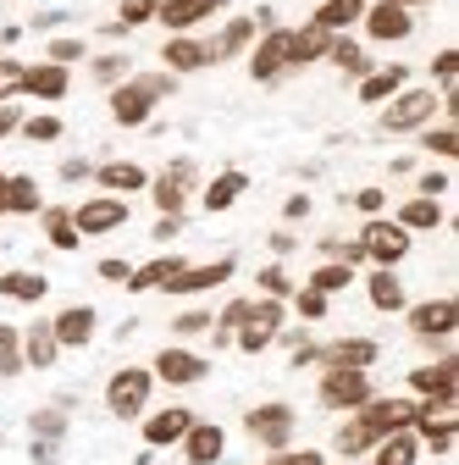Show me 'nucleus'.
Listing matches in <instances>:
<instances>
[{
  "instance_id": "c9c22d12",
  "label": "nucleus",
  "mask_w": 459,
  "mask_h": 465,
  "mask_svg": "<svg viewBox=\"0 0 459 465\" xmlns=\"http://www.w3.org/2000/svg\"><path fill=\"white\" fill-rule=\"evenodd\" d=\"M44 232H50V239L62 244V250H73V244H78V227H73V216H67V211H50V216H44Z\"/></svg>"
},
{
  "instance_id": "a18cd8bd",
  "label": "nucleus",
  "mask_w": 459,
  "mask_h": 465,
  "mask_svg": "<svg viewBox=\"0 0 459 465\" xmlns=\"http://www.w3.org/2000/svg\"><path fill=\"white\" fill-rule=\"evenodd\" d=\"M260 288H266V294H288V277H282L277 266H266L260 272Z\"/></svg>"
},
{
  "instance_id": "4c0bfd02",
  "label": "nucleus",
  "mask_w": 459,
  "mask_h": 465,
  "mask_svg": "<svg viewBox=\"0 0 459 465\" xmlns=\"http://www.w3.org/2000/svg\"><path fill=\"white\" fill-rule=\"evenodd\" d=\"M249 34H255V23H244V17H239L233 28L221 34V45H210V55H233V50H244V45H249Z\"/></svg>"
},
{
  "instance_id": "603ef678",
  "label": "nucleus",
  "mask_w": 459,
  "mask_h": 465,
  "mask_svg": "<svg viewBox=\"0 0 459 465\" xmlns=\"http://www.w3.org/2000/svg\"><path fill=\"white\" fill-rule=\"evenodd\" d=\"M200 327H205V316H200V311H194V316H178V332H200Z\"/></svg>"
},
{
  "instance_id": "6e6552de",
  "label": "nucleus",
  "mask_w": 459,
  "mask_h": 465,
  "mask_svg": "<svg viewBox=\"0 0 459 465\" xmlns=\"http://www.w3.org/2000/svg\"><path fill=\"white\" fill-rule=\"evenodd\" d=\"M249 432L260 443L282 449V443H288V432H294V411H288V404H260V411H249Z\"/></svg>"
},
{
  "instance_id": "37998d69",
  "label": "nucleus",
  "mask_w": 459,
  "mask_h": 465,
  "mask_svg": "<svg viewBox=\"0 0 459 465\" xmlns=\"http://www.w3.org/2000/svg\"><path fill=\"white\" fill-rule=\"evenodd\" d=\"M299 316H327V294H316V288H305V294H299Z\"/></svg>"
},
{
  "instance_id": "6ab92c4d",
  "label": "nucleus",
  "mask_w": 459,
  "mask_h": 465,
  "mask_svg": "<svg viewBox=\"0 0 459 465\" xmlns=\"http://www.w3.org/2000/svg\"><path fill=\"white\" fill-rule=\"evenodd\" d=\"M194 427V416L189 411H161V416H150V427H144V438L155 443V449H166V443H183V432Z\"/></svg>"
},
{
  "instance_id": "c756f323",
  "label": "nucleus",
  "mask_w": 459,
  "mask_h": 465,
  "mask_svg": "<svg viewBox=\"0 0 459 465\" xmlns=\"http://www.w3.org/2000/svg\"><path fill=\"white\" fill-rule=\"evenodd\" d=\"M405 89V67H382V73H371L366 84H360V100L371 105V100H387V94H398Z\"/></svg>"
},
{
  "instance_id": "6e6d98bb",
  "label": "nucleus",
  "mask_w": 459,
  "mask_h": 465,
  "mask_svg": "<svg viewBox=\"0 0 459 465\" xmlns=\"http://www.w3.org/2000/svg\"><path fill=\"white\" fill-rule=\"evenodd\" d=\"M393 6H410V0H393Z\"/></svg>"
},
{
  "instance_id": "72a5a7b5",
  "label": "nucleus",
  "mask_w": 459,
  "mask_h": 465,
  "mask_svg": "<svg viewBox=\"0 0 459 465\" xmlns=\"http://www.w3.org/2000/svg\"><path fill=\"white\" fill-rule=\"evenodd\" d=\"M6 211H17V216L39 211V189H34V178H6Z\"/></svg>"
},
{
  "instance_id": "7ed1b4c3",
  "label": "nucleus",
  "mask_w": 459,
  "mask_h": 465,
  "mask_svg": "<svg viewBox=\"0 0 459 465\" xmlns=\"http://www.w3.org/2000/svg\"><path fill=\"white\" fill-rule=\"evenodd\" d=\"M277 327H282V305L277 300H260V305H244V316H239V349H249V355H260V349L277 338Z\"/></svg>"
},
{
  "instance_id": "a19ab883",
  "label": "nucleus",
  "mask_w": 459,
  "mask_h": 465,
  "mask_svg": "<svg viewBox=\"0 0 459 465\" xmlns=\"http://www.w3.org/2000/svg\"><path fill=\"white\" fill-rule=\"evenodd\" d=\"M161 12V0H122V23H144Z\"/></svg>"
},
{
  "instance_id": "2eb2a0df",
  "label": "nucleus",
  "mask_w": 459,
  "mask_h": 465,
  "mask_svg": "<svg viewBox=\"0 0 459 465\" xmlns=\"http://www.w3.org/2000/svg\"><path fill=\"white\" fill-rule=\"evenodd\" d=\"M366 34H371V39H405V34H410V12L393 6V0H382V6L366 12Z\"/></svg>"
},
{
  "instance_id": "79ce46f5",
  "label": "nucleus",
  "mask_w": 459,
  "mask_h": 465,
  "mask_svg": "<svg viewBox=\"0 0 459 465\" xmlns=\"http://www.w3.org/2000/svg\"><path fill=\"white\" fill-rule=\"evenodd\" d=\"M23 128H28V139H39V144L62 134V123H55V116H34V123H23Z\"/></svg>"
},
{
  "instance_id": "473e14b6",
  "label": "nucleus",
  "mask_w": 459,
  "mask_h": 465,
  "mask_svg": "<svg viewBox=\"0 0 459 465\" xmlns=\"http://www.w3.org/2000/svg\"><path fill=\"white\" fill-rule=\"evenodd\" d=\"M23 361H28V366H50V361H55V332H50V327H34V332H28Z\"/></svg>"
},
{
  "instance_id": "de8ad7c7",
  "label": "nucleus",
  "mask_w": 459,
  "mask_h": 465,
  "mask_svg": "<svg viewBox=\"0 0 459 465\" xmlns=\"http://www.w3.org/2000/svg\"><path fill=\"white\" fill-rule=\"evenodd\" d=\"M432 73H437V78L448 84V78L459 73V55H454V50H443V55H437V62H432Z\"/></svg>"
},
{
  "instance_id": "8fccbe9b",
  "label": "nucleus",
  "mask_w": 459,
  "mask_h": 465,
  "mask_svg": "<svg viewBox=\"0 0 459 465\" xmlns=\"http://www.w3.org/2000/svg\"><path fill=\"white\" fill-rule=\"evenodd\" d=\"M271 465H321V454L316 449H305V454H277Z\"/></svg>"
},
{
  "instance_id": "e433bc0d",
  "label": "nucleus",
  "mask_w": 459,
  "mask_h": 465,
  "mask_svg": "<svg viewBox=\"0 0 459 465\" xmlns=\"http://www.w3.org/2000/svg\"><path fill=\"white\" fill-rule=\"evenodd\" d=\"M17 366H23V338H17L12 327H0V371L12 377Z\"/></svg>"
},
{
  "instance_id": "a211bd4d",
  "label": "nucleus",
  "mask_w": 459,
  "mask_h": 465,
  "mask_svg": "<svg viewBox=\"0 0 459 465\" xmlns=\"http://www.w3.org/2000/svg\"><path fill=\"white\" fill-rule=\"evenodd\" d=\"M55 343H67V349H78V343H89V332H94V311L89 305H73V311H62L55 316Z\"/></svg>"
},
{
  "instance_id": "5701e85b",
  "label": "nucleus",
  "mask_w": 459,
  "mask_h": 465,
  "mask_svg": "<svg viewBox=\"0 0 459 465\" xmlns=\"http://www.w3.org/2000/svg\"><path fill=\"white\" fill-rule=\"evenodd\" d=\"M178 272H183V261H178V255H161V261H150V266L128 272V282H133V294H144V288H166Z\"/></svg>"
},
{
  "instance_id": "58836bf2",
  "label": "nucleus",
  "mask_w": 459,
  "mask_h": 465,
  "mask_svg": "<svg viewBox=\"0 0 459 465\" xmlns=\"http://www.w3.org/2000/svg\"><path fill=\"white\" fill-rule=\"evenodd\" d=\"M349 266H321L316 277H310V288H316V294H332V288H349Z\"/></svg>"
},
{
  "instance_id": "bb28decb",
  "label": "nucleus",
  "mask_w": 459,
  "mask_h": 465,
  "mask_svg": "<svg viewBox=\"0 0 459 465\" xmlns=\"http://www.w3.org/2000/svg\"><path fill=\"white\" fill-rule=\"evenodd\" d=\"M210 62V45H194V39H171L166 45V67H178V73H194Z\"/></svg>"
},
{
  "instance_id": "4be33fe9",
  "label": "nucleus",
  "mask_w": 459,
  "mask_h": 465,
  "mask_svg": "<svg viewBox=\"0 0 459 465\" xmlns=\"http://www.w3.org/2000/svg\"><path fill=\"white\" fill-rule=\"evenodd\" d=\"M282 67H288V34H266L255 50V78H277Z\"/></svg>"
},
{
  "instance_id": "412c9836",
  "label": "nucleus",
  "mask_w": 459,
  "mask_h": 465,
  "mask_svg": "<svg viewBox=\"0 0 459 465\" xmlns=\"http://www.w3.org/2000/svg\"><path fill=\"white\" fill-rule=\"evenodd\" d=\"M371 361H376V343H371V338H343V343H332V349H327V366L366 371Z\"/></svg>"
},
{
  "instance_id": "f03ea898",
  "label": "nucleus",
  "mask_w": 459,
  "mask_h": 465,
  "mask_svg": "<svg viewBox=\"0 0 459 465\" xmlns=\"http://www.w3.org/2000/svg\"><path fill=\"white\" fill-rule=\"evenodd\" d=\"M150 388H155V377L144 371V366H128V371H117L105 382V404H111V416H122V421H133L144 404H150Z\"/></svg>"
},
{
  "instance_id": "49530a36",
  "label": "nucleus",
  "mask_w": 459,
  "mask_h": 465,
  "mask_svg": "<svg viewBox=\"0 0 459 465\" xmlns=\"http://www.w3.org/2000/svg\"><path fill=\"white\" fill-rule=\"evenodd\" d=\"M17 84H23V67L17 62H0V94H12Z\"/></svg>"
},
{
  "instance_id": "393cba45",
  "label": "nucleus",
  "mask_w": 459,
  "mask_h": 465,
  "mask_svg": "<svg viewBox=\"0 0 459 465\" xmlns=\"http://www.w3.org/2000/svg\"><path fill=\"white\" fill-rule=\"evenodd\" d=\"M366 17V0H327V6L316 12V28H349V23H360Z\"/></svg>"
},
{
  "instance_id": "cd10ccee",
  "label": "nucleus",
  "mask_w": 459,
  "mask_h": 465,
  "mask_svg": "<svg viewBox=\"0 0 459 465\" xmlns=\"http://www.w3.org/2000/svg\"><path fill=\"white\" fill-rule=\"evenodd\" d=\"M0 294H6V300H44V277L39 272H6V277H0Z\"/></svg>"
},
{
  "instance_id": "f8f14e48",
  "label": "nucleus",
  "mask_w": 459,
  "mask_h": 465,
  "mask_svg": "<svg viewBox=\"0 0 459 465\" xmlns=\"http://www.w3.org/2000/svg\"><path fill=\"white\" fill-rule=\"evenodd\" d=\"M227 277H233V261H210V266H183L166 288H171V294H200V288H216Z\"/></svg>"
},
{
  "instance_id": "9d476101",
  "label": "nucleus",
  "mask_w": 459,
  "mask_h": 465,
  "mask_svg": "<svg viewBox=\"0 0 459 465\" xmlns=\"http://www.w3.org/2000/svg\"><path fill=\"white\" fill-rule=\"evenodd\" d=\"M410 382H415L421 399H459V361L448 355L443 366H426V371H415Z\"/></svg>"
},
{
  "instance_id": "aec40b11",
  "label": "nucleus",
  "mask_w": 459,
  "mask_h": 465,
  "mask_svg": "<svg viewBox=\"0 0 459 465\" xmlns=\"http://www.w3.org/2000/svg\"><path fill=\"white\" fill-rule=\"evenodd\" d=\"M216 6H221V0H166V6H161V23H166V28H194V23H205Z\"/></svg>"
},
{
  "instance_id": "864d4df0",
  "label": "nucleus",
  "mask_w": 459,
  "mask_h": 465,
  "mask_svg": "<svg viewBox=\"0 0 459 465\" xmlns=\"http://www.w3.org/2000/svg\"><path fill=\"white\" fill-rule=\"evenodd\" d=\"M12 128H17V116H12V111H0V139H6Z\"/></svg>"
},
{
  "instance_id": "09e8293b",
  "label": "nucleus",
  "mask_w": 459,
  "mask_h": 465,
  "mask_svg": "<svg viewBox=\"0 0 459 465\" xmlns=\"http://www.w3.org/2000/svg\"><path fill=\"white\" fill-rule=\"evenodd\" d=\"M78 50H83L78 39H55V45H50V55H55V67H62V62H73V55H78Z\"/></svg>"
},
{
  "instance_id": "ddd939ff",
  "label": "nucleus",
  "mask_w": 459,
  "mask_h": 465,
  "mask_svg": "<svg viewBox=\"0 0 459 465\" xmlns=\"http://www.w3.org/2000/svg\"><path fill=\"white\" fill-rule=\"evenodd\" d=\"M122 222H128V205H122V200H89V205L73 216L78 232H111V227H122Z\"/></svg>"
},
{
  "instance_id": "1a4fd4ad",
  "label": "nucleus",
  "mask_w": 459,
  "mask_h": 465,
  "mask_svg": "<svg viewBox=\"0 0 459 465\" xmlns=\"http://www.w3.org/2000/svg\"><path fill=\"white\" fill-rule=\"evenodd\" d=\"M410 327H415L421 338H448V332L459 327V305H454V300H432V305H415Z\"/></svg>"
},
{
  "instance_id": "423d86ee",
  "label": "nucleus",
  "mask_w": 459,
  "mask_h": 465,
  "mask_svg": "<svg viewBox=\"0 0 459 465\" xmlns=\"http://www.w3.org/2000/svg\"><path fill=\"white\" fill-rule=\"evenodd\" d=\"M432 111H437V94H432V89H410V94H398V100L387 105L382 128H393V134H405V128H421Z\"/></svg>"
},
{
  "instance_id": "f257e3e1",
  "label": "nucleus",
  "mask_w": 459,
  "mask_h": 465,
  "mask_svg": "<svg viewBox=\"0 0 459 465\" xmlns=\"http://www.w3.org/2000/svg\"><path fill=\"white\" fill-rule=\"evenodd\" d=\"M410 421H415V399H366L360 416L337 432V449L343 454H360V449L382 443L387 432H405Z\"/></svg>"
},
{
  "instance_id": "ea45409f",
  "label": "nucleus",
  "mask_w": 459,
  "mask_h": 465,
  "mask_svg": "<svg viewBox=\"0 0 459 465\" xmlns=\"http://www.w3.org/2000/svg\"><path fill=\"white\" fill-rule=\"evenodd\" d=\"M332 62H337L343 73H366V55H360V45H349V39H332Z\"/></svg>"
},
{
  "instance_id": "f704fd0d",
  "label": "nucleus",
  "mask_w": 459,
  "mask_h": 465,
  "mask_svg": "<svg viewBox=\"0 0 459 465\" xmlns=\"http://www.w3.org/2000/svg\"><path fill=\"white\" fill-rule=\"evenodd\" d=\"M437 222H443L437 200H410L405 211H398V227H437Z\"/></svg>"
},
{
  "instance_id": "2f4dec72",
  "label": "nucleus",
  "mask_w": 459,
  "mask_h": 465,
  "mask_svg": "<svg viewBox=\"0 0 459 465\" xmlns=\"http://www.w3.org/2000/svg\"><path fill=\"white\" fill-rule=\"evenodd\" d=\"M100 183H105V189H144V166L111 161V166H100Z\"/></svg>"
},
{
  "instance_id": "39448f33",
  "label": "nucleus",
  "mask_w": 459,
  "mask_h": 465,
  "mask_svg": "<svg viewBox=\"0 0 459 465\" xmlns=\"http://www.w3.org/2000/svg\"><path fill=\"white\" fill-rule=\"evenodd\" d=\"M360 255H371V261H382V266L405 261V255H410V227H398V222H366Z\"/></svg>"
},
{
  "instance_id": "7c9ffc66",
  "label": "nucleus",
  "mask_w": 459,
  "mask_h": 465,
  "mask_svg": "<svg viewBox=\"0 0 459 465\" xmlns=\"http://www.w3.org/2000/svg\"><path fill=\"white\" fill-rule=\"evenodd\" d=\"M371 305H376V311H405V288H398L393 272H376V277H371Z\"/></svg>"
},
{
  "instance_id": "3c124183",
  "label": "nucleus",
  "mask_w": 459,
  "mask_h": 465,
  "mask_svg": "<svg viewBox=\"0 0 459 465\" xmlns=\"http://www.w3.org/2000/svg\"><path fill=\"white\" fill-rule=\"evenodd\" d=\"M443 183H448L443 172H426V183H421V189H426V200H437V194H443Z\"/></svg>"
},
{
  "instance_id": "a878e982",
  "label": "nucleus",
  "mask_w": 459,
  "mask_h": 465,
  "mask_svg": "<svg viewBox=\"0 0 459 465\" xmlns=\"http://www.w3.org/2000/svg\"><path fill=\"white\" fill-rule=\"evenodd\" d=\"M415 454H421V443H415L410 432H387L371 465H415Z\"/></svg>"
},
{
  "instance_id": "20e7f679",
  "label": "nucleus",
  "mask_w": 459,
  "mask_h": 465,
  "mask_svg": "<svg viewBox=\"0 0 459 465\" xmlns=\"http://www.w3.org/2000/svg\"><path fill=\"white\" fill-rule=\"evenodd\" d=\"M366 399H371V382H366V371L327 366V377H321V404H332V411H360Z\"/></svg>"
},
{
  "instance_id": "c03bdc74",
  "label": "nucleus",
  "mask_w": 459,
  "mask_h": 465,
  "mask_svg": "<svg viewBox=\"0 0 459 465\" xmlns=\"http://www.w3.org/2000/svg\"><path fill=\"white\" fill-rule=\"evenodd\" d=\"M426 150H437V155H454V150H459V139H454L448 128H437V134H426Z\"/></svg>"
},
{
  "instance_id": "0eeeda50",
  "label": "nucleus",
  "mask_w": 459,
  "mask_h": 465,
  "mask_svg": "<svg viewBox=\"0 0 459 465\" xmlns=\"http://www.w3.org/2000/svg\"><path fill=\"white\" fill-rule=\"evenodd\" d=\"M150 105H155V89H150V78H144V84H122L117 94H111V116H117L122 128H139L144 116H150Z\"/></svg>"
},
{
  "instance_id": "4468645a",
  "label": "nucleus",
  "mask_w": 459,
  "mask_h": 465,
  "mask_svg": "<svg viewBox=\"0 0 459 465\" xmlns=\"http://www.w3.org/2000/svg\"><path fill=\"white\" fill-rule=\"evenodd\" d=\"M155 377L183 388V382H200V377H205V361H200V355H189V349H166V355L155 361Z\"/></svg>"
},
{
  "instance_id": "dca6fc26",
  "label": "nucleus",
  "mask_w": 459,
  "mask_h": 465,
  "mask_svg": "<svg viewBox=\"0 0 459 465\" xmlns=\"http://www.w3.org/2000/svg\"><path fill=\"white\" fill-rule=\"evenodd\" d=\"M17 89H28V94H39V100H62V94H67V67H55V62L23 67V84H17Z\"/></svg>"
},
{
  "instance_id": "b1692460",
  "label": "nucleus",
  "mask_w": 459,
  "mask_h": 465,
  "mask_svg": "<svg viewBox=\"0 0 459 465\" xmlns=\"http://www.w3.org/2000/svg\"><path fill=\"white\" fill-rule=\"evenodd\" d=\"M332 50V34L327 28H299V34H288V62H316V55H327Z\"/></svg>"
},
{
  "instance_id": "f3484780",
  "label": "nucleus",
  "mask_w": 459,
  "mask_h": 465,
  "mask_svg": "<svg viewBox=\"0 0 459 465\" xmlns=\"http://www.w3.org/2000/svg\"><path fill=\"white\" fill-rule=\"evenodd\" d=\"M183 449H189L194 465H216L221 449H227V438H221V427H200V421H194V427L183 432Z\"/></svg>"
},
{
  "instance_id": "5fc2aeb1",
  "label": "nucleus",
  "mask_w": 459,
  "mask_h": 465,
  "mask_svg": "<svg viewBox=\"0 0 459 465\" xmlns=\"http://www.w3.org/2000/svg\"><path fill=\"white\" fill-rule=\"evenodd\" d=\"M0 216H6V172H0Z\"/></svg>"
},
{
  "instance_id": "c85d7f7f",
  "label": "nucleus",
  "mask_w": 459,
  "mask_h": 465,
  "mask_svg": "<svg viewBox=\"0 0 459 465\" xmlns=\"http://www.w3.org/2000/svg\"><path fill=\"white\" fill-rule=\"evenodd\" d=\"M239 194H244V172H221V178L205 189V211H227Z\"/></svg>"
},
{
  "instance_id": "9b49d317",
  "label": "nucleus",
  "mask_w": 459,
  "mask_h": 465,
  "mask_svg": "<svg viewBox=\"0 0 459 465\" xmlns=\"http://www.w3.org/2000/svg\"><path fill=\"white\" fill-rule=\"evenodd\" d=\"M189 189H194V166H189V161H178V166H171L166 178L155 183V205H161L166 216H178V211H183V200H189Z\"/></svg>"
}]
</instances>
